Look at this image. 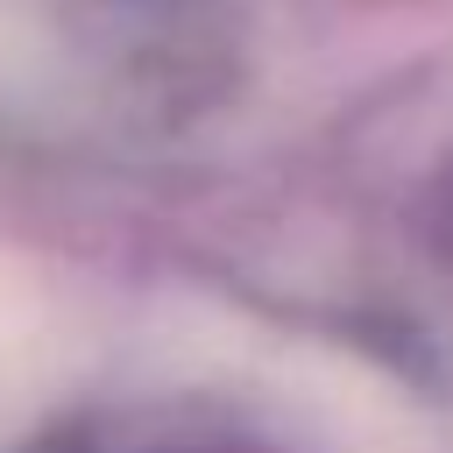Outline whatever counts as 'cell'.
Instances as JSON below:
<instances>
[{
	"label": "cell",
	"mask_w": 453,
	"mask_h": 453,
	"mask_svg": "<svg viewBox=\"0 0 453 453\" xmlns=\"http://www.w3.org/2000/svg\"><path fill=\"white\" fill-rule=\"evenodd\" d=\"M35 453H283V446L198 403H142V411H99L57 425Z\"/></svg>",
	"instance_id": "1"
}]
</instances>
